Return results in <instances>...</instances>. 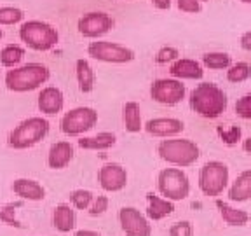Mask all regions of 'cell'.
<instances>
[{"label": "cell", "mask_w": 251, "mask_h": 236, "mask_svg": "<svg viewBox=\"0 0 251 236\" xmlns=\"http://www.w3.org/2000/svg\"><path fill=\"white\" fill-rule=\"evenodd\" d=\"M190 109L204 119H216L227 110L228 98L225 91L213 83H201L190 91Z\"/></svg>", "instance_id": "6da1fadb"}, {"label": "cell", "mask_w": 251, "mask_h": 236, "mask_svg": "<svg viewBox=\"0 0 251 236\" xmlns=\"http://www.w3.org/2000/svg\"><path fill=\"white\" fill-rule=\"evenodd\" d=\"M157 154L168 165L178 166V168H187V166H192L201 157V149L190 138L173 137L161 140V144L157 146Z\"/></svg>", "instance_id": "7a4b0ae2"}, {"label": "cell", "mask_w": 251, "mask_h": 236, "mask_svg": "<svg viewBox=\"0 0 251 236\" xmlns=\"http://www.w3.org/2000/svg\"><path fill=\"white\" fill-rule=\"evenodd\" d=\"M51 77V72L42 63H26L21 67H14L5 75V86L14 93H26L46 84Z\"/></svg>", "instance_id": "3957f363"}, {"label": "cell", "mask_w": 251, "mask_h": 236, "mask_svg": "<svg viewBox=\"0 0 251 236\" xmlns=\"http://www.w3.org/2000/svg\"><path fill=\"white\" fill-rule=\"evenodd\" d=\"M49 133V121L39 116L28 118L21 121L18 126H14V130L9 133L7 144L11 149L23 150L30 149V147L37 146L39 142H42Z\"/></svg>", "instance_id": "277c9868"}, {"label": "cell", "mask_w": 251, "mask_h": 236, "mask_svg": "<svg viewBox=\"0 0 251 236\" xmlns=\"http://www.w3.org/2000/svg\"><path fill=\"white\" fill-rule=\"evenodd\" d=\"M21 42L26 44L33 51H51L59 42V33L52 25L40 20H30L20 28Z\"/></svg>", "instance_id": "5b68a950"}, {"label": "cell", "mask_w": 251, "mask_h": 236, "mask_svg": "<svg viewBox=\"0 0 251 236\" xmlns=\"http://www.w3.org/2000/svg\"><path fill=\"white\" fill-rule=\"evenodd\" d=\"M230 173L228 166L222 161L204 163L199 172V189L204 196L218 198L228 187Z\"/></svg>", "instance_id": "8992f818"}, {"label": "cell", "mask_w": 251, "mask_h": 236, "mask_svg": "<svg viewBox=\"0 0 251 236\" xmlns=\"http://www.w3.org/2000/svg\"><path fill=\"white\" fill-rule=\"evenodd\" d=\"M159 193L171 201L187 200L190 194V178L181 168H164L157 177Z\"/></svg>", "instance_id": "52a82bcc"}, {"label": "cell", "mask_w": 251, "mask_h": 236, "mask_svg": "<svg viewBox=\"0 0 251 236\" xmlns=\"http://www.w3.org/2000/svg\"><path fill=\"white\" fill-rule=\"evenodd\" d=\"M87 55L91 58L98 59L103 63H115V65H122V63H129L136 58L134 51L131 47L122 46L117 42H110V40H94L87 46Z\"/></svg>", "instance_id": "ba28073f"}, {"label": "cell", "mask_w": 251, "mask_h": 236, "mask_svg": "<svg viewBox=\"0 0 251 236\" xmlns=\"http://www.w3.org/2000/svg\"><path fill=\"white\" fill-rule=\"evenodd\" d=\"M98 122V112L93 107H75L61 118V131L68 137H78L93 130Z\"/></svg>", "instance_id": "9c48e42d"}, {"label": "cell", "mask_w": 251, "mask_h": 236, "mask_svg": "<svg viewBox=\"0 0 251 236\" xmlns=\"http://www.w3.org/2000/svg\"><path fill=\"white\" fill-rule=\"evenodd\" d=\"M187 88L180 79H155L150 86V98L161 105H178L183 102Z\"/></svg>", "instance_id": "30bf717a"}, {"label": "cell", "mask_w": 251, "mask_h": 236, "mask_svg": "<svg viewBox=\"0 0 251 236\" xmlns=\"http://www.w3.org/2000/svg\"><path fill=\"white\" fill-rule=\"evenodd\" d=\"M114 25H115L114 18L108 12L91 11L78 18L77 30L86 39H100V37L106 35L114 28Z\"/></svg>", "instance_id": "8fae6325"}, {"label": "cell", "mask_w": 251, "mask_h": 236, "mask_svg": "<svg viewBox=\"0 0 251 236\" xmlns=\"http://www.w3.org/2000/svg\"><path fill=\"white\" fill-rule=\"evenodd\" d=\"M119 222L126 236H150L152 226L140 210L133 206H122L119 210Z\"/></svg>", "instance_id": "7c38bea8"}, {"label": "cell", "mask_w": 251, "mask_h": 236, "mask_svg": "<svg viewBox=\"0 0 251 236\" xmlns=\"http://www.w3.org/2000/svg\"><path fill=\"white\" fill-rule=\"evenodd\" d=\"M98 182L106 193H117L127 185V172L119 163H108L100 168Z\"/></svg>", "instance_id": "4fadbf2b"}, {"label": "cell", "mask_w": 251, "mask_h": 236, "mask_svg": "<svg viewBox=\"0 0 251 236\" xmlns=\"http://www.w3.org/2000/svg\"><path fill=\"white\" fill-rule=\"evenodd\" d=\"M143 130L152 137L161 138H173L183 133L185 122L176 118H153L145 122Z\"/></svg>", "instance_id": "5bb4252c"}, {"label": "cell", "mask_w": 251, "mask_h": 236, "mask_svg": "<svg viewBox=\"0 0 251 236\" xmlns=\"http://www.w3.org/2000/svg\"><path fill=\"white\" fill-rule=\"evenodd\" d=\"M169 74L180 81H201L204 77L202 63L192 58H178L171 63Z\"/></svg>", "instance_id": "9a60e30c"}, {"label": "cell", "mask_w": 251, "mask_h": 236, "mask_svg": "<svg viewBox=\"0 0 251 236\" xmlns=\"http://www.w3.org/2000/svg\"><path fill=\"white\" fill-rule=\"evenodd\" d=\"M37 105L42 114L47 116H54L63 110L65 105V96H63V91L56 86H46L42 88V91L39 93V100H37Z\"/></svg>", "instance_id": "2e32d148"}, {"label": "cell", "mask_w": 251, "mask_h": 236, "mask_svg": "<svg viewBox=\"0 0 251 236\" xmlns=\"http://www.w3.org/2000/svg\"><path fill=\"white\" fill-rule=\"evenodd\" d=\"M74 154H75V150L70 142H67V140L56 142V144L51 146L49 154H47V165L52 170H61L70 165V161L74 159Z\"/></svg>", "instance_id": "e0dca14e"}, {"label": "cell", "mask_w": 251, "mask_h": 236, "mask_svg": "<svg viewBox=\"0 0 251 236\" xmlns=\"http://www.w3.org/2000/svg\"><path fill=\"white\" fill-rule=\"evenodd\" d=\"M12 191L21 200L28 201H40L46 198V189L33 178H16L12 182Z\"/></svg>", "instance_id": "ac0fdd59"}, {"label": "cell", "mask_w": 251, "mask_h": 236, "mask_svg": "<svg viewBox=\"0 0 251 236\" xmlns=\"http://www.w3.org/2000/svg\"><path fill=\"white\" fill-rule=\"evenodd\" d=\"M251 198V170L241 172L228 187V200L234 203H243Z\"/></svg>", "instance_id": "d6986e66"}, {"label": "cell", "mask_w": 251, "mask_h": 236, "mask_svg": "<svg viewBox=\"0 0 251 236\" xmlns=\"http://www.w3.org/2000/svg\"><path fill=\"white\" fill-rule=\"evenodd\" d=\"M147 200H149V208H147V215L152 220H161L164 217L171 215L175 212V201L168 200L164 196H157L153 193L147 194Z\"/></svg>", "instance_id": "ffe728a7"}, {"label": "cell", "mask_w": 251, "mask_h": 236, "mask_svg": "<svg viewBox=\"0 0 251 236\" xmlns=\"http://www.w3.org/2000/svg\"><path fill=\"white\" fill-rule=\"evenodd\" d=\"M216 206H218L220 215H222L225 224L234 226V228H243V226H246L250 222V213L246 210L235 208V206H232V205L225 203L222 200H216Z\"/></svg>", "instance_id": "44dd1931"}, {"label": "cell", "mask_w": 251, "mask_h": 236, "mask_svg": "<svg viewBox=\"0 0 251 236\" xmlns=\"http://www.w3.org/2000/svg\"><path fill=\"white\" fill-rule=\"evenodd\" d=\"M75 222H77V215H75V210L72 208L70 205L61 203L54 208L52 213V224L58 229L59 233H68L75 228Z\"/></svg>", "instance_id": "7402d4cb"}, {"label": "cell", "mask_w": 251, "mask_h": 236, "mask_svg": "<svg viewBox=\"0 0 251 236\" xmlns=\"http://www.w3.org/2000/svg\"><path fill=\"white\" fill-rule=\"evenodd\" d=\"M117 137L112 131H101L94 137H82L78 140V147L84 150H106L115 146Z\"/></svg>", "instance_id": "603a6c76"}, {"label": "cell", "mask_w": 251, "mask_h": 236, "mask_svg": "<svg viewBox=\"0 0 251 236\" xmlns=\"http://www.w3.org/2000/svg\"><path fill=\"white\" fill-rule=\"evenodd\" d=\"M122 121L124 128L129 133H140L143 130V122H141V109L138 102H126L122 107Z\"/></svg>", "instance_id": "cb8c5ba5"}, {"label": "cell", "mask_w": 251, "mask_h": 236, "mask_svg": "<svg viewBox=\"0 0 251 236\" xmlns=\"http://www.w3.org/2000/svg\"><path fill=\"white\" fill-rule=\"evenodd\" d=\"M75 74H77L78 89L82 91V93H91L94 89V83H96V77H94V70L91 67V63L84 58H78L75 61Z\"/></svg>", "instance_id": "d4e9b609"}, {"label": "cell", "mask_w": 251, "mask_h": 236, "mask_svg": "<svg viewBox=\"0 0 251 236\" xmlns=\"http://www.w3.org/2000/svg\"><path fill=\"white\" fill-rule=\"evenodd\" d=\"M25 58V49L18 44H7V46L0 51V65L7 68L18 67Z\"/></svg>", "instance_id": "484cf974"}, {"label": "cell", "mask_w": 251, "mask_h": 236, "mask_svg": "<svg viewBox=\"0 0 251 236\" xmlns=\"http://www.w3.org/2000/svg\"><path fill=\"white\" fill-rule=\"evenodd\" d=\"M201 63H202V67L209 68V70H225V68H228L232 65V58L227 53L211 51L202 56V61Z\"/></svg>", "instance_id": "4316f807"}, {"label": "cell", "mask_w": 251, "mask_h": 236, "mask_svg": "<svg viewBox=\"0 0 251 236\" xmlns=\"http://www.w3.org/2000/svg\"><path fill=\"white\" fill-rule=\"evenodd\" d=\"M251 77V65L246 61H237L227 68V81L228 83H244Z\"/></svg>", "instance_id": "83f0119b"}, {"label": "cell", "mask_w": 251, "mask_h": 236, "mask_svg": "<svg viewBox=\"0 0 251 236\" xmlns=\"http://www.w3.org/2000/svg\"><path fill=\"white\" fill-rule=\"evenodd\" d=\"M25 18V12L20 7L12 5H4L0 7V25H18Z\"/></svg>", "instance_id": "f1b7e54d"}, {"label": "cell", "mask_w": 251, "mask_h": 236, "mask_svg": "<svg viewBox=\"0 0 251 236\" xmlns=\"http://www.w3.org/2000/svg\"><path fill=\"white\" fill-rule=\"evenodd\" d=\"M70 200L74 203V206L77 210H87L93 203L94 196L91 191H86V189H77L70 194Z\"/></svg>", "instance_id": "f546056e"}, {"label": "cell", "mask_w": 251, "mask_h": 236, "mask_svg": "<svg viewBox=\"0 0 251 236\" xmlns=\"http://www.w3.org/2000/svg\"><path fill=\"white\" fill-rule=\"evenodd\" d=\"M178 58H180V51H178L176 47H173V46L161 47V49L157 51V55H155V61L159 63V65L173 63V61H176Z\"/></svg>", "instance_id": "4dcf8cb0"}, {"label": "cell", "mask_w": 251, "mask_h": 236, "mask_svg": "<svg viewBox=\"0 0 251 236\" xmlns=\"http://www.w3.org/2000/svg\"><path fill=\"white\" fill-rule=\"evenodd\" d=\"M235 114L243 119H251V93L243 94L241 98H237L234 105Z\"/></svg>", "instance_id": "1f68e13d"}, {"label": "cell", "mask_w": 251, "mask_h": 236, "mask_svg": "<svg viewBox=\"0 0 251 236\" xmlns=\"http://www.w3.org/2000/svg\"><path fill=\"white\" fill-rule=\"evenodd\" d=\"M204 2H209V0H176V7L187 14H197L202 9Z\"/></svg>", "instance_id": "d6a6232c"}, {"label": "cell", "mask_w": 251, "mask_h": 236, "mask_svg": "<svg viewBox=\"0 0 251 236\" xmlns=\"http://www.w3.org/2000/svg\"><path fill=\"white\" fill-rule=\"evenodd\" d=\"M194 228L188 220H180L169 228V236H192Z\"/></svg>", "instance_id": "836d02e7"}, {"label": "cell", "mask_w": 251, "mask_h": 236, "mask_svg": "<svg viewBox=\"0 0 251 236\" xmlns=\"http://www.w3.org/2000/svg\"><path fill=\"white\" fill-rule=\"evenodd\" d=\"M108 203L110 201L106 196H96L89 206V215L98 217V215H101V213H105L106 210H108Z\"/></svg>", "instance_id": "e575fe53"}, {"label": "cell", "mask_w": 251, "mask_h": 236, "mask_svg": "<svg viewBox=\"0 0 251 236\" xmlns=\"http://www.w3.org/2000/svg\"><path fill=\"white\" fill-rule=\"evenodd\" d=\"M220 137L224 138L225 144L232 146V144H237L241 140V128L239 126H232L230 130H218Z\"/></svg>", "instance_id": "d590c367"}, {"label": "cell", "mask_w": 251, "mask_h": 236, "mask_svg": "<svg viewBox=\"0 0 251 236\" xmlns=\"http://www.w3.org/2000/svg\"><path fill=\"white\" fill-rule=\"evenodd\" d=\"M20 203H14V205H7V206H4V208L0 210V220H4V222H7V224L11 226H18V222L14 220V217H12V212H14V206H18Z\"/></svg>", "instance_id": "8d00e7d4"}, {"label": "cell", "mask_w": 251, "mask_h": 236, "mask_svg": "<svg viewBox=\"0 0 251 236\" xmlns=\"http://www.w3.org/2000/svg\"><path fill=\"white\" fill-rule=\"evenodd\" d=\"M241 47H243L244 51L251 53V31H244L243 35H241Z\"/></svg>", "instance_id": "74e56055"}, {"label": "cell", "mask_w": 251, "mask_h": 236, "mask_svg": "<svg viewBox=\"0 0 251 236\" xmlns=\"http://www.w3.org/2000/svg\"><path fill=\"white\" fill-rule=\"evenodd\" d=\"M150 2H152L153 7L159 9V11H168L173 4V0H150Z\"/></svg>", "instance_id": "f35d334b"}, {"label": "cell", "mask_w": 251, "mask_h": 236, "mask_svg": "<svg viewBox=\"0 0 251 236\" xmlns=\"http://www.w3.org/2000/svg\"><path fill=\"white\" fill-rule=\"evenodd\" d=\"M75 236H103L96 231H91V229H80V231L75 233Z\"/></svg>", "instance_id": "ab89813d"}, {"label": "cell", "mask_w": 251, "mask_h": 236, "mask_svg": "<svg viewBox=\"0 0 251 236\" xmlns=\"http://www.w3.org/2000/svg\"><path fill=\"white\" fill-rule=\"evenodd\" d=\"M243 149H244V152L251 156V137H248L246 140L243 142Z\"/></svg>", "instance_id": "60d3db41"}, {"label": "cell", "mask_w": 251, "mask_h": 236, "mask_svg": "<svg viewBox=\"0 0 251 236\" xmlns=\"http://www.w3.org/2000/svg\"><path fill=\"white\" fill-rule=\"evenodd\" d=\"M239 2H243V4H251V0H239Z\"/></svg>", "instance_id": "b9f144b4"}, {"label": "cell", "mask_w": 251, "mask_h": 236, "mask_svg": "<svg viewBox=\"0 0 251 236\" xmlns=\"http://www.w3.org/2000/svg\"><path fill=\"white\" fill-rule=\"evenodd\" d=\"M2 37H4V31H2V28H0V39H2Z\"/></svg>", "instance_id": "7bdbcfd3"}]
</instances>
